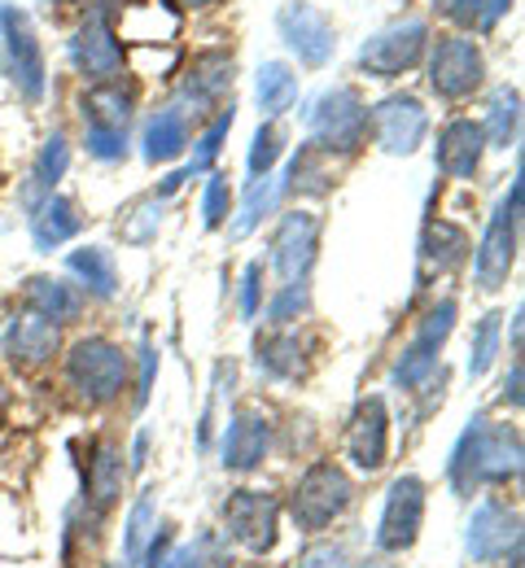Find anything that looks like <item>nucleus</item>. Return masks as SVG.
<instances>
[{
  "instance_id": "23",
  "label": "nucleus",
  "mask_w": 525,
  "mask_h": 568,
  "mask_svg": "<svg viewBox=\"0 0 525 568\" xmlns=\"http://www.w3.org/2000/svg\"><path fill=\"white\" fill-rule=\"evenodd\" d=\"M83 114H88V128H114V132H128V119H132V97L119 88V83H101L83 97Z\"/></svg>"
},
{
  "instance_id": "7",
  "label": "nucleus",
  "mask_w": 525,
  "mask_h": 568,
  "mask_svg": "<svg viewBox=\"0 0 525 568\" xmlns=\"http://www.w3.org/2000/svg\"><path fill=\"white\" fill-rule=\"evenodd\" d=\"M425 22H416V18H407V22H394V27H385L381 36H373L364 49H360V67L376 79H394V74L412 71L416 62H421V53H425Z\"/></svg>"
},
{
  "instance_id": "22",
  "label": "nucleus",
  "mask_w": 525,
  "mask_h": 568,
  "mask_svg": "<svg viewBox=\"0 0 525 568\" xmlns=\"http://www.w3.org/2000/svg\"><path fill=\"white\" fill-rule=\"evenodd\" d=\"M184 144H189V128H184V114L180 110H158L150 123H145V158L150 162L180 158Z\"/></svg>"
},
{
  "instance_id": "5",
  "label": "nucleus",
  "mask_w": 525,
  "mask_h": 568,
  "mask_svg": "<svg viewBox=\"0 0 525 568\" xmlns=\"http://www.w3.org/2000/svg\"><path fill=\"white\" fill-rule=\"evenodd\" d=\"M351 495H355L351 490V477L337 464H315L299 481V490H294V520H299L302 529L315 534V529L333 525L346 511Z\"/></svg>"
},
{
  "instance_id": "20",
  "label": "nucleus",
  "mask_w": 525,
  "mask_h": 568,
  "mask_svg": "<svg viewBox=\"0 0 525 568\" xmlns=\"http://www.w3.org/2000/svg\"><path fill=\"white\" fill-rule=\"evenodd\" d=\"M346 450H351L355 468H364V473H376L385 464V407H381V398L360 403L351 433H346Z\"/></svg>"
},
{
  "instance_id": "38",
  "label": "nucleus",
  "mask_w": 525,
  "mask_h": 568,
  "mask_svg": "<svg viewBox=\"0 0 525 568\" xmlns=\"http://www.w3.org/2000/svg\"><path fill=\"white\" fill-rule=\"evenodd\" d=\"M228 128H232V110H228V114H220V119H215V128H211V132L198 141V158H193V166H189V171H206V166L220 158V144H224Z\"/></svg>"
},
{
  "instance_id": "31",
  "label": "nucleus",
  "mask_w": 525,
  "mask_h": 568,
  "mask_svg": "<svg viewBox=\"0 0 525 568\" xmlns=\"http://www.w3.org/2000/svg\"><path fill=\"white\" fill-rule=\"evenodd\" d=\"M119 486H123V455L114 446H101L97 459H92V498H97V507H110Z\"/></svg>"
},
{
  "instance_id": "47",
  "label": "nucleus",
  "mask_w": 525,
  "mask_h": 568,
  "mask_svg": "<svg viewBox=\"0 0 525 568\" xmlns=\"http://www.w3.org/2000/svg\"><path fill=\"white\" fill-rule=\"evenodd\" d=\"M180 4H193L198 9V4H211V0H180Z\"/></svg>"
},
{
  "instance_id": "19",
  "label": "nucleus",
  "mask_w": 525,
  "mask_h": 568,
  "mask_svg": "<svg viewBox=\"0 0 525 568\" xmlns=\"http://www.w3.org/2000/svg\"><path fill=\"white\" fill-rule=\"evenodd\" d=\"M267 442H272L267 416H259V412H241V416L228 425L224 468H232V473H250V468H259L263 455H267Z\"/></svg>"
},
{
  "instance_id": "18",
  "label": "nucleus",
  "mask_w": 525,
  "mask_h": 568,
  "mask_svg": "<svg viewBox=\"0 0 525 568\" xmlns=\"http://www.w3.org/2000/svg\"><path fill=\"white\" fill-rule=\"evenodd\" d=\"M482 149H486V132L473 119H451L438 136V171L451 180H468L482 162Z\"/></svg>"
},
{
  "instance_id": "30",
  "label": "nucleus",
  "mask_w": 525,
  "mask_h": 568,
  "mask_svg": "<svg viewBox=\"0 0 525 568\" xmlns=\"http://www.w3.org/2000/svg\"><path fill=\"white\" fill-rule=\"evenodd\" d=\"M517 88H495V97H491V123H486V132H491V141L495 149H508L513 136H517Z\"/></svg>"
},
{
  "instance_id": "32",
  "label": "nucleus",
  "mask_w": 525,
  "mask_h": 568,
  "mask_svg": "<svg viewBox=\"0 0 525 568\" xmlns=\"http://www.w3.org/2000/svg\"><path fill=\"white\" fill-rule=\"evenodd\" d=\"M285 193V180H272V175H259L254 180V189H250V197H245V211H241V219L232 223V236H245L263 214L276 206V197Z\"/></svg>"
},
{
  "instance_id": "29",
  "label": "nucleus",
  "mask_w": 525,
  "mask_h": 568,
  "mask_svg": "<svg viewBox=\"0 0 525 568\" xmlns=\"http://www.w3.org/2000/svg\"><path fill=\"white\" fill-rule=\"evenodd\" d=\"M232 88V62H228L224 53H211V58H202L193 74H189V97H193V105H202V101H215L220 92Z\"/></svg>"
},
{
  "instance_id": "42",
  "label": "nucleus",
  "mask_w": 525,
  "mask_h": 568,
  "mask_svg": "<svg viewBox=\"0 0 525 568\" xmlns=\"http://www.w3.org/2000/svg\"><path fill=\"white\" fill-rule=\"evenodd\" d=\"M259 281H263V263H250L245 267V281H241V315L245 320L259 315Z\"/></svg>"
},
{
  "instance_id": "40",
  "label": "nucleus",
  "mask_w": 525,
  "mask_h": 568,
  "mask_svg": "<svg viewBox=\"0 0 525 568\" xmlns=\"http://www.w3.org/2000/svg\"><path fill=\"white\" fill-rule=\"evenodd\" d=\"M228 202H232V193H228V175H215V180L206 184V202H202V219H206V227H220V223H224Z\"/></svg>"
},
{
  "instance_id": "25",
  "label": "nucleus",
  "mask_w": 525,
  "mask_h": 568,
  "mask_svg": "<svg viewBox=\"0 0 525 568\" xmlns=\"http://www.w3.org/2000/svg\"><path fill=\"white\" fill-rule=\"evenodd\" d=\"M464 250H468V236H464V227H455V223H447V219H438V223H430V227H425L421 254H425V263H430V267H438V272H451V267L464 258Z\"/></svg>"
},
{
  "instance_id": "2",
  "label": "nucleus",
  "mask_w": 525,
  "mask_h": 568,
  "mask_svg": "<svg viewBox=\"0 0 525 568\" xmlns=\"http://www.w3.org/2000/svg\"><path fill=\"white\" fill-rule=\"evenodd\" d=\"M67 381H71V389H75L79 398L110 403L128 385V358H123L119 346H110L101 337H88V342H79L75 351L67 355Z\"/></svg>"
},
{
  "instance_id": "36",
  "label": "nucleus",
  "mask_w": 525,
  "mask_h": 568,
  "mask_svg": "<svg viewBox=\"0 0 525 568\" xmlns=\"http://www.w3.org/2000/svg\"><path fill=\"white\" fill-rule=\"evenodd\" d=\"M88 153L101 158V162H119L128 153V132H114V128H88Z\"/></svg>"
},
{
  "instance_id": "37",
  "label": "nucleus",
  "mask_w": 525,
  "mask_h": 568,
  "mask_svg": "<svg viewBox=\"0 0 525 568\" xmlns=\"http://www.w3.org/2000/svg\"><path fill=\"white\" fill-rule=\"evenodd\" d=\"M276 158H281V132H276V128H259L254 149H250V171H254V175H267Z\"/></svg>"
},
{
  "instance_id": "21",
  "label": "nucleus",
  "mask_w": 525,
  "mask_h": 568,
  "mask_svg": "<svg viewBox=\"0 0 525 568\" xmlns=\"http://www.w3.org/2000/svg\"><path fill=\"white\" fill-rule=\"evenodd\" d=\"M79 232V214L67 197H44V206H36V219H31V236L40 250H53L62 241H71Z\"/></svg>"
},
{
  "instance_id": "1",
  "label": "nucleus",
  "mask_w": 525,
  "mask_h": 568,
  "mask_svg": "<svg viewBox=\"0 0 525 568\" xmlns=\"http://www.w3.org/2000/svg\"><path fill=\"white\" fill-rule=\"evenodd\" d=\"M522 473V433L513 425L473 420L451 455V486L460 495H473L491 481H508Z\"/></svg>"
},
{
  "instance_id": "15",
  "label": "nucleus",
  "mask_w": 525,
  "mask_h": 568,
  "mask_svg": "<svg viewBox=\"0 0 525 568\" xmlns=\"http://www.w3.org/2000/svg\"><path fill=\"white\" fill-rule=\"evenodd\" d=\"M315 241H320V219H315V214L294 211L281 219L272 250H276V272L285 276V284H299L302 276L311 272V263H315Z\"/></svg>"
},
{
  "instance_id": "33",
  "label": "nucleus",
  "mask_w": 525,
  "mask_h": 568,
  "mask_svg": "<svg viewBox=\"0 0 525 568\" xmlns=\"http://www.w3.org/2000/svg\"><path fill=\"white\" fill-rule=\"evenodd\" d=\"M259 367H263L267 376H299L302 372L299 337H272V342H259Z\"/></svg>"
},
{
  "instance_id": "35",
  "label": "nucleus",
  "mask_w": 525,
  "mask_h": 568,
  "mask_svg": "<svg viewBox=\"0 0 525 568\" xmlns=\"http://www.w3.org/2000/svg\"><path fill=\"white\" fill-rule=\"evenodd\" d=\"M150 534H153V503L141 498V503L132 507V516H128V556H123V565H141V560H145Z\"/></svg>"
},
{
  "instance_id": "11",
  "label": "nucleus",
  "mask_w": 525,
  "mask_h": 568,
  "mask_svg": "<svg viewBox=\"0 0 525 568\" xmlns=\"http://www.w3.org/2000/svg\"><path fill=\"white\" fill-rule=\"evenodd\" d=\"M482 71H486V67H482L477 44L464 40V36H447V40L438 44L434 62H430V83H434L438 97L460 101V97H468V92L482 83Z\"/></svg>"
},
{
  "instance_id": "43",
  "label": "nucleus",
  "mask_w": 525,
  "mask_h": 568,
  "mask_svg": "<svg viewBox=\"0 0 525 568\" xmlns=\"http://www.w3.org/2000/svg\"><path fill=\"white\" fill-rule=\"evenodd\" d=\"M443 9L464 27H473V22L486 27V0H443Z\"/></svg>"
},
{
  "instance_id": "10",
  "label": "nucleus",
  "mask_w": 525,
  "mask_h": 568,
  "mask_svg": "<svg viewBox=\"0 0 525 568\" xmlns=\"http://www.w3.org/2000/svg\"><path fill=\"white\" fill-rule=\"evenodd\" d=\"M508 551H522V516L491 498L468 520V556L486 565V560H499Z\"/></svg>"
},
{
  "instance_id": "8",
  "label": "nucleus",
  "mask_w": 525,
  "mask_h": 568,
  "mask_svg": "<svg viewBox=\"0 0 525 568\" xmlns=\"http://www.w3.org/2000/svg\"><path fill=\"white\" fill-rule=\"evenodd\" d=\"M425 520V486L416 477H398L390 486L385 511H381V529H376V547L381 551H407L421 534Z\"/></svg>"
},
{
  "instance_id": "41",
  "label": "nucleus",
  "mask_w": 525,
  "mask_h": 568,
  "mask_svg": "<svg viewBox=\"0 0 525 568\" xmlns=\"http://www.w3.org/2000/svg\"><path fill=\"white\" fill-rule=\"evenodd\" d=\"M299 568H346V547H333V542L311 547L299 556Z\"/></svg>"
},
{
  "instance_id": "34",
  "label": "nucleus",
  "mask_w": 525,
  "mask_h": 568,
  "mask_svg": "<svg viewBox=\"0 0 525 568\" xmlns=\"http://www.w3.org/2000/svg\"><path fill=\"white\" fill-rule=\"evenodd\" d=\"M499 311L482 315L477 324V337H473V355H468V376H486V367L495 363V346H499Z\"/></svg>"
},
{
  "instance_id": "26",
  "label": "nucleus",
  "mask_w": 525,
  "mask_h": 568,
  "mask_svg": "<svg viewBox=\"0 0 525 568\" xmlns=\"http://www.w3.org/2000/svg\"><path fill=\"white\" fill-rule=\"evenodd\" d=\"M254 92H259V105L267 114H285L294 105V97H299V74L290 71L285 62H263Z\"/></svg>"
},
{
  "instance_id": "4",
  "label": "nucleus",
  "mask_w": 525,
  "mask_h": 568,
  "mask_svg": "<svg viewBox=\"0 0 525 568\" xmlns=\"http://www.w3.org/2000/svg\"><path fill=\"white\" fill-rule=\"evenodd\" d=\"M517 227H522V184H513L508 202L495 211L486 236H482V250L473 258V272H477L482 288H499L508 281V272L517 263Z\"/></svg>"
},
{
  "instance_id": "39",
  "label": "nucleus",
  "mask_w": 525,
  "mask_h": 568,
  "mask_svg": "<svg viewBox=\"0 0 525 568\" xmlns=\"http://www.w3.org/2000/svg\"><path fill=\"white\" fill-rule=\"evenodd\" d=\"M302 311H306V288H302V281H299V284H285V293L267 306V320H272V324H290V320H299Z\"/></svg>"
},
{
  "instance_id": "28",
  "label": "nucleus",
  "mask_w": 525,
  "mask_h": 568,
  "mask_svg": "<svg viewBox=\"0 0 525 568\" xmlns=\"http://www.w3.org/2000/svg\"><path fill=\"white\" fill-rule=\"evenodd\" d=\"M67 162H71V149H67V136H53V141L44 144V153H40V162H36V171H31V189H27V206H40V193H49V197H53V184L62 180V171H67Z\"/></svg>"
},
{
  "instance_id": "44",
  "label": "nucleus",
  "mask_w": 525,
  "mask_h": 568,
  "mask_svg": "<svg viewBox=\"0 0 525 568\" xmlns=\"http://www.w3.org/2000/svg\"><path fill=\"white\" fill-rule=\"evenodd\" d=\"M206 551H211V538H202V542H193V547L171 551V560H166L162 568H206Z\"/></svg>"
},
{
  "instance_id": "27",
  "label": "nucleus",
  "mask_w": 525,
  "mask_h": 568,
  "mask_svg": "<svg viewBox=\"0 0 525 568\" xmlns=\"http://www.w3.org/2000/svg\"><path fill=\"white\" fill-rule=\"evenodd\" d=\"M67 263H71V272H75L79 281L88 284L97 297H114V284H119V276H114V258H110V250L88 245V250H75Z\"/></svg>"
},
{
  "instance_id": "12",
  "label": "nucleus",
  "mask_w": 525,
  "mask_h": 568,
  "mask_svg": "<svg viewBox=\"0 0 525 568\" xmlns=\"http://www.w3.org/2000/svg\"><path fill=\"white\" fill-rule=\"evenodd\" d=\"M71 53H75V67L88 79H97V83H110L119 67H123V49H119V40H114V31H110V18H105V9H97L83 27L75 31V40H71Z\"/></svg>"
},
{
  "instance_id": "6",
  "label": "nucleus",
  "mask_w": 525,
  "mask_h": 568,
  "mask_svg": "<svg viewBox=\"0 0 525 568\" xmlns=\"http://www.w3.org/2000/svg\"><path fill=\"white\" fill-rule=\"evenodd\" d=\"M0 44H4V62H9L18 92L27 101H40L44 97V53H40L36 31H31V18L13 4L0 9Z\"/></svg>"
},
{
  "instance_id": "17",
  "label": "nucleus",
  "mask_w": 525,
  "mask_h": 568,
  "mask_svg": "<svg viewBox=\"0 0 525 568\" xmlns=\"http://www.w3.org/2000/svg\"><path fill=\"white\" fill-rule=\"evenodd\" d=\"M451 320H455V302H443V306H434V311L425 315L416 342L403 351L398 367H394V381H398V385L412 389V385H421V381L430 376V367H434V358H438V346L447 342V333H451Z\"/></svg>"
},
{
  "instance_id": "16",
  "label": "nucleus",
  "mask_w": 525,
  "mask_h": 568,
  "mask_svg": "<svg viewBox=\"0 0 525 568\" xmlns=\"http://www.w3.org/2000/svg\"><path fill=\"white\" fill-rule=\"evenodd\" d=\"M425 128H430L425 105L416 97H407V92L376 105V141H381L385 153H412L416 144L425 141Z\"/></svg>"
},
{
  "instance_id": "9",
  "label": "nucleus",
  "mask_w": 525,
  "mask_h": 568,
  "mask_svg": "<svg viewBox=\"0 0 525 568\" xmlns=\"http://www.w3.org/2000/svg\"><path fill=\"white\" fill-rule=\"evenodd\" d=\"M276 498L272 495H259V490H236V495L224 503V525L228 534L250 547V551H272L276 542Z\"/></svg>"
},
{
  "instance_id": "3",
  "label": "nucleus",
  "mask_w": 525,
  "mask_h": 568,
  "mask_svg": "<svg viewBox=\"0 0 525 568\" xmlns=\"http://www.w3.org/2000/svg\"><path fill=\"white\" fill-rule=\"evenodd\" d=\"M306 123H311V141L320 149H355L364 141L368 110L355 97V88H333L315 97V105L306 110Z\"/></svg>"
},
{
  "instance_id": "48",
  "label": "nucleus",
  "mask_w": 525,
  "mask_h": 568,
  "mask_svg": "<svg viewBox=\"0 0 525 568\" xmlns=\"http://www.w3.org/2000/svg\"><path fill=\"white\" fill-rule=\"evenodd\" d=\"M364 568H390V565H364Z\"/></svg>"
},
{
  "instance_id": "46",
  "label": "nucleus",
  "mask_w": 525,
  "mask_h": 568,
  "mask_svg": "<svg viewBox=\"0 0 525 568\" xmlns=\"http://www.w3.org/2000/svg\"><path fill=\"white\" fill-rule=\"evenodd\" d=\"M504 9H508V0H486V27H495Z\"/></svg>"
},
{
  "instance_id": "45",
  "label": "nucleus",
  "mask_w": 525,
  "mask_h": 568,
  "mask_svg": "<svg viewBox=\"0 0 525 568\" xmlns=\"http://www.w3.org/2000/svg\"><path fill=\"white\" fill-rule=\"evenodd\" d=\"M145 355V367H141V389H137V407H145L150 403V389H153V367H158V355H153V346L141 351Z\"/></svg>"
},
{
  "instance_id": "13",
  "label": "nucleus",
  "mask_w": 525,
  "mask_h": 568,
  "mask_svg": "<svg viewBox=\"0 0 525 568\" xmlns=\"http://www.w3.org/2000/svg\"><path fill=\"white\" fill-rule=\"evenodd\" d=\"M281 36H285V44L299 53L302 67H324L329 58H333V27L324 22V13H315L311 4H285L281 9Z\"/></svg>"
},
{
  "instance_id": "24",
  "label": "nucleus",
  "mask_w": 525,
  "mask_h": 568,
  "mask_svg": "<svg viewBox=\"0 0 525 568\" xmlns=\"http://www.w3.org/2000/svg\"><path fill=\"white\" fill-rule=\"evenodd\" d=\"M27 297H31V302H36V311H40L44 320H53V324L75 320L79 306H83V297L75 293V284L49 281V276H36V281L27 284Z\"/></svg>"
},
{
  "instance_id": "14",
  "label": "nucleus",
  "mask_w": 525,
  "mask_h": 568,
  "mask_svg": "<svg viewBox=\"0 0 525 568\" xmlns=\"http://www.w3.org/2000/svg\"><path fill=\"white\" fill-rule=\"evenodd\" d=\"M0 351L13 358L18 367H40L44 358L58 351V324L44 320L40 311L31 315H9L0 324Z\"/></svg>"
}]
</instances>
